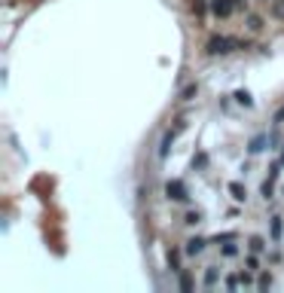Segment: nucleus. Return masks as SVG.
Segmentation results:
<instances>
[{
	"mask_svg": "<svg viewBox=\"0 0 284 293\" xmlns=\"http://www.w3.org/2000/svg\"><path fill=\"white\" fill-rule=\"evenodd\" d=\"M263 247H266V241L260 238V235H254V238H251V251H263Z\"/></svg>",
	"mask_w": 284,
	"mask_h": 293,
	"instance_id": "14",
	"label": "nucleus"
},
{
	"mask_svg": "<svg viewBox=\"0 0 284 293\" xmlns=\"http://www.w3.org/2000/svg\"><path fill=\"white\" fill-rule=\"evenodd\" d=\"M275 122H284V110H278V116H275Z\"/></svg>",
	"mask_w": 284,
	"mask_h": 293,
	"instance_id": "21",
	"label": "nucleus"
},
{
	"mask_svg": "<svg viewBox=\"0 0 284 293\" xmlns=\"http://www.w3.org/2000/svg\"><path fill=\"white\" fill-rule=\"evenodd\" d=\"M247 28H251V31H260V28H263V18H260V16H251V18H247Z\"/></svg>",
	"mask_w": 284,
	"mask_h": 293,
	"instance_id": "11",
	"label": "nucleus"
},
{
	"mask_svg": "<svg viewBox=\"0 0 284 293\" xmlns=\"http://www.w3.org/2000/svg\"><path fill=\"white\" fill-rule=\"evenodd\" d=\"M238 284H242V275H238V278H235V275H229V278H226V287H229V290H235Z\"/></svg>",
	"mask_w": 284,
	"mask_h": 293,
	"instance_id": "16",
	"label": "nucleus"
},
{
	"mask_svg": "<svg viewBox=\"0 0 284 293\" xmlns=\"http://www.w3.org/2000/svg\"><path fill=\"white\" fill-rule=\"evenodd\" d=\"M232 98L238 101V104H245V107H251V104H254V98H251V92H245V89H238V92H235Z\"/></svg>",
	"mask_w": 284,
	"mask_h": 293,
	"instance_id": "5",
	"label": "nucleus"
},
{
	"mask_svg": "<svg viewBox=\"0 0 284 293\" xmlns=\"http://www.w3.org/2000/svg\"><path fill=\"white\" fill-rule=\"evenodd\" d=\"M196 95H199V86H196V83H192V86H187L184 92H180V98H184V101H189V98H196Z\"/></svg>",
	"mask_w": 284,
	"mask_h": 293,
	"instance_id": "8",
	"label": "nucleus"
},
{
	"mask_svg": "<svg viewBox=\"0 0 284 293\" xmlns=\"http://www.w3.org/2000/svg\"><path fill=\"white\" fill-rule=\"evenodd\" d=\"M214 284H217V269L208 266L205 269V287H214Z\"/></svg>",
	"mask_w": 284,
	"mask_h": 293,
	"instance_id": "7",
	"label": "nucleus"
},
{
	"mask_svg": "<svg viewBox=\"0 0 284 293\" xmlns=\"http://www.w3.org/2000/svg\"><path fill=\"white\" fill-rule=\"evenodd\" d=\"M229 193H232L235 201H245V199H247V193H245V186H242V183H229Z\"/></svg>",
	"mask_w": 284,
	"mask_h": 293,
	"instance_id": "6",
	"label": "nucleus"
},
{
	"mask_svg": "<svg viewBox=\"0 0 284 293\" xmlns=\"http://www.w3.org/2000/svg\"><path fill=\"white\" fill-rule=\"evenodd\" d=\"M263 144H266L263 134H260V138H254V141H251V153H260V150H263Z\"/></svg>",
	"mask_w": 284,
	"mask_h": 293,
	"instance_id": "12",
	"label": "nucleus"
},
{
	"mask_svg": "<svg viewBox=\"0 0 284 293\" xmlns=\"http://www.w3.org/2000/svg\"><path fill=\"white\" fill-rule=\"evenodd\" d=\"M205 244H208L205 238H189V241H187V247H184V251H187L189 256H196V254H202V251H205Z\"/></svg>",
	"mask_w": 284,
	"mask_h": 293,
	"instance_id": "4",
	"label": "nucleus"
},
{
	"mask_svg": "<svg viewBox=\"0 0 284 293\" xmlns=\"http://www.w3.org/2000/svg\"><path fill=\"white\" fill-rule=\"evenodd\" d=\"M272 16H275V18H284V0H275V3H272Z\"/></svg>",
	"mask_w": 284,
	"mask_h": 293,
	"instance_id": "9",
	"label": "nucleus"
},
{
	"mask_svg": "<svg viewBox=\"0 0 284 293\" xmlns=\"http://www.w3.org/2000/svg\"><path fill=\"white\" fill-rule=\"evenodd\" d=\"M187 223H189V226H196V223H202V214H199V211H189V214H187Z\"/></svg>",
	"mask_w": 284,
	"mask_h": 293,
	"instance_id": "13",
	"label": "nucleus"
},
{
	"mask_svg": "<svg viewBox=\"0 0 284 293\" xmlns=\"http://www.w3.org/2000/svg\"><path fill=\"white\" fill-rule=\"evenodd\" d=\"M272 189H275V180H266L263 183V199H272Z\"/></svg>",
	"mask_w": 284,
	"mask_h": 293,
	"instance_id": "15",
	"label": "nucleus"
},
{
	"mask_svg": "<svg viewBox=\"0 0 284 293\" xmlns=\"http://www.w3.org/2000/svg\"><path fill=\"white\" fill-rule=\"evenodd\" d=\"M269 284H272V278H269V275H260V287H263V290H266Z\"/></svg>",
	"mask_w": 284,
	"mask_h": 293,
	"instance_id": "20",
	"label": "nucleus"
},
{
	"mask_svg": "<svg viewBox=\"0 0 284 293\" xmlns=\"http://www.w3.org/2000/svg\"><path fill=\"white\" fill-rule=\"evenodd\" d=\"M232 49H245V43H235L229 37H211L208 46H205L208 55H226V52H232Z\"/></svg>",
	"mask_w": 284,
	"mask_h": 293,
	"instance_id": "1",
	"label": "nucleus"
},
{
	"mask_svg": "<svg viewBox=\"0 0 284 293\" xmlns=\"http://www.w3.org/2000/svg\"><path fill=\"white\" fill-rule=\"evenodd\" d=\"M272 238H281V217H272Z\"/></svg>",
	"mask_w": 284,
	"mask_h": 293,
	"instance_id": "10",
	"label": "nucleus"
},
{
	"mask_svg": "<svg viewBox=\"0 0 284 293\" xmlns=\"http://www.w3.org/2000/svg\"><path fill=\"white\" fill-rule=\"evenodd\" d=\"M278 162H281V165H284V150H281V159H278Z\"/></svg>",
	"mask_w": 284,
	"mask_h": 293,
	"instance_id": "22",
	"label": "nucleus"
},
{
	"mask_svg": "<svg viewBox=\"0 0 284 293\" xmlns=\"http://www.w3.org/2000/svg\"><path fill=\"white\" fill-rule=\"evenodd\" d=\"M168 266H171V272H177V254H174V251L168 254Z\"/></svg>",
	"mask_w": 284,
	"mask_h": 293,
	"instance_id": "18",
	"label": "nucleus"
},
{
	"mask_svg": "<svg viewBox=\"0 0 284 293\" xmlns=\"http://www.w3.org/2000/svg\"><path fill=\"white\" fill-rule=\"evenodd\" d=\"M211 13L214 16H229L232 13V3H229V0H211Z\"/></svg>",
	"mask_w": 284,
	"mask_h": 293,
	"instance_id": "3",
	"label": "nucleus"
},
{
	"mask_svg": "<svg viewBox=\"0 0 284 293\" xmlns=\"http://www.w3.org/2000/svg\"><path fill=\"white\" fill-rule=\"evenodd\" d=\"M165 193H168V199H174V201H184V199H187V186L180 183V180H168Z\"/></svg>",
	"mask_w": 284,
	"mask_h": 293,
	"instance_id": "2",
	"label": "nucleus"
},
{
	"mask_svg": "<svg viewBox=\"0 0 284 293\" xmlns=\"http://www.w3.org/2000/svg\"><path fill=\"white\" fill-rule=\"evenodd\" d=\"M223 254H226V256H235V254H238V247H235V244H226V247H223Z\"/></svg>",
	"mask_w": 284,
	"mask_h": 293,
	"instance_id": "19",
	"label": "nucleus"
},
{
	"mask_svg": "<svg viewBox=\"0 0 284 293\" xmlns=\"http://www.w3.org/2000/svg\"><path fill=\"white\" fill-rule=\"evenodd\" d=\"M180 287H184V290H192V278H189V275H180Z\"/></svg>",
	"mask_w": 284,
	"mask_h": 293,
	"instance_id": "17",
	"label": "nucleus"
}]
</instances>
